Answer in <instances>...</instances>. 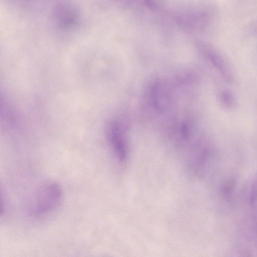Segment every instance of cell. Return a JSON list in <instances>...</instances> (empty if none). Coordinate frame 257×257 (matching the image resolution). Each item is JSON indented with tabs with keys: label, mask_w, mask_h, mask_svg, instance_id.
Returning a JSON list of instances; mask_svg holds the SVG:
<instances>
[{
	"label": "cell",
	"mask_w": 257,
	"mask_h": 257,
	"mask_svg": "<svg viewBox=\"0 0 257 257\" xmlns=\"http://www.w3.org/2000/svg\"><path fill=\"white\" fill-rule=\"evenodd\" d=\"M22 3H28L32 1L33 0H17Z\"/></svg>",
	"instance_id": "8992f818"
},
{
	"label": "cell",
	"mask_w": 257,
	"mask_h": 257,
	"mask_svg": "<svg viewBox=\"0 0 257 257\" xmlns=\"http://www.w3.org/2000/svg\"><path fill=\"white\" fill-rule=\"evenodd\" d=\"M63 199L62 189L59 183L49 181L37 190L30 207V213L34 216H43L57 209Z\"/></svg>",
	"instance_id": "6da1fadb"
},
{
	"label": "cell",
	"mask_w": 257,
	"mask_h": 257,
	"mask_svg": "<svg viewBox=\"0 0 257 257\" xmlns=\"http://www.w3.org/2000/svg\"><path fill=\"white\" fill-rule=\"evenodd\" d=\"M220 101L223 105L227 108H232L235 104V99L231 91L224 90L220 94Z\"/></svg>",
	"instance_id": "5b68a950"
},
{
	"label": "cell",
	"mask_w": 257,
	"mask_h": 257,
	"mask_svg": "<svg viewBox=\"0 0 257 257\" xmlns=\"http://www.w3.org/2000/svg\"><path fill=\"white\" fill-rule=\"evenodd\" d=\"M52 23L62 32H71L78 28L81 16L78 9L73 4L62 2L57 4L52 13Z\"/></svg>",
	"instance_id": "7a4b0ae2"
},
{
	"label": "cell",
	"mask_w": 257,
	"mask_h": 257,
	"mask_svg": "<svg viewBox=\"0 0 257 257\" xmlns=\"http://www.w3.org/2000/svg\"><path fill=\"white\" fill-rule=\"evenodd\" d=\"M109 139L117 161L119 163H125L128 157L127 145L119 126L116 122H112L110 125Z\"/></svg>",
	"instance_id": "277c9868"
},
{
	"label": "cell",
	"mask_w": 257,
	"mask_h": 257,
	"mask_svg": "<svg viewBox=\"0 0 257 257\" xmlns=\"http://www.w3.org/2000/svg\"><path fill=\"white\" fill-rule=\"evenodd\" d=\"M198 44L201 52L222 77L227 82H231L233 79L232 74L223 56L215 48L207 43L201 42Z\"/></svg>",
	"instance_id": "3957f363"
}]
</instances>
